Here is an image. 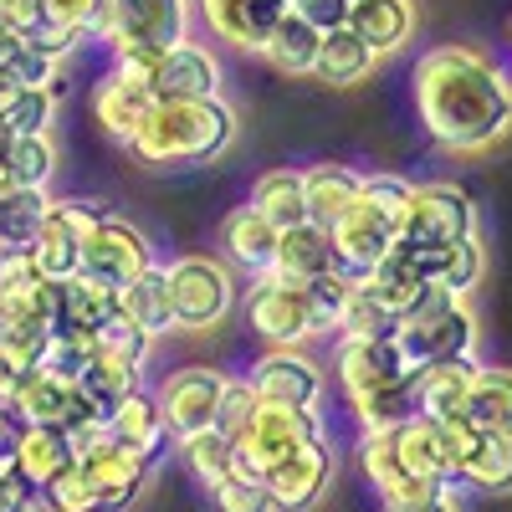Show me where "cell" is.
I'll list each match as a JSON object with an SVG mask.
<instances>
[{
    "instance_id": "obj_43",
    "label": "cell",
    "mask_w": 512,
    "mask_h": 512,
    "mask_svg": "<svg viewBox=\"0 0 512 512\" xmlns=\"http://www.w3.org/2000/svg\"><path fill=\"white\" fill-rule=\"evenodd\" d=\"M93 364V333H72V328H57L47 338V349H41V374H52L62 384H77L82 374H88Z\"/></svg>"
},
{
    "instance_id": "obj_3",
    "label": "cell",
    "mask_w": 512,
    "mask_h": 512,
    "mask_svg": "<svg viewBox=\"0 0 512 512\" xmlns=\"http://www.w3.org/2000/svg\"><path fill=\"white\" fill-rule=\"evenodd\" d=\"M390 338H395V349L410 369L477 359V318H472V308H466V297H456L436 282L420 292V303L395 323Z\"/></svg>"
},
{
    "instance_id": "obj_1",
    "label": "cell",
    "mask_w": 512,
    "mask_h": 512,
    "mask_svg": "<svg viewBox=\"0 0 512 512\" xmlns=\"http://www.w3.org/2000/svg\"><path fill=\"white\" fill-rule=\"evenodd\" d=\"M415 113L441 149L487 154L512 134V77L477 47H431L415 62Z\"/></svg>"
},
{
    "instance_id": "obj_7",
    "label": "cell",
    "mask_w": 512,
    "mask_h": 512,
    "mask_svg": "<svg viewBox=\"0 0 512 512\" xmlns=\"http://www.w3.org/2000/svg\"><path fill=\"white\" fill-rule=\"evenodd\" d=\"M190 16V0H108L98 41L108 47V62L128 52H164L190 36Z\"/></svg>"
},
{
    "instance_id": "obj_55",
    "label": "cell",
    "mask_w": 512,
    "mask_h": 512,
    "mask_svg": "<svg viewBox=\"0 0 512 512\" xmlns=\"http://www.w3.org/2000/svg\"><path fill=\"white\" fill-rule=\"evenodd\" d=\"M21 512H57V507H52V497H47V492H31V497L21 502Z\"/></svg>"
},
{
    "instance_id": "obj_51",
    "label": "cell",
    "mask_w": 512,
    "mask_h": 512,
    "mask_svg": "<svg viewBox=\"0 0 512 512\" xmlns=\"http://www.w3.org/2000/svg\"><path fill=\"white\" fill-rule=\"evenodd\" d=\"M349 6H354V0H287V11L303 16L313 31H338V26H349Z\"/></svg>"
},
{
    "instance_id": "obj_31",
    "label": "cell",
    "mask_w": 512,
    "mask_h": 512,
    "mask_svg": "<svg viewBox=\"0 0 512 512\" xmlns=\"http://www.w3.org/2000/svg\"><path fill=\"white\" fill-rule=\"evenodd\" d=\"M472 374H477V359H451V364H425L415 369V405L425 420H446V415H461V400L472 390Z\"/></svg>"
},
{
    "instance_id": "obj_38",
    "label": "cell",
    "mask_w": 512,
    "mask_h": 512,
    "mask_svg": "<svg viewBox=\"0 0 512 512\" xmlns=\"http://www.w3.org/2000/svg\"><path fill=\"white\" fill-rule=\"evenodd\" d=\"M318 41H323V31H313L303 16H282L277 21V31L267 36V47H262V57L282 72V77H313V62H318Z\"/></svg>"
},
{
    "instance_id": "obj_52",
    "label": "cell",
    "mask_w": 512,
    "mask_h": 512,
    "mask_svg": "<svg viewBox=\"0 0 512 512\" xmlns=\"http://www.w3.org/2000/svg\"><path fill=\"white\" fill-rule=\"evenodd\" d=\"M0 26L16 31V36H36L47 26V6H41V0H0Z\"/></svg>"
},
{
    "instance_id": "obj_48",
    "label": "cell",
    "mask_w": 512,
    "mask_h": 512,
    "mask_svg": "<svg viewBox=\"0 0 512 512\" xmlns=\"http://www.w3.org/2000/svg\"><path fill=\"white\" fill-rule=\"evenodd\" d=\"M41 6H47V26H62L82 41H98L108 16V0H41Z\"/></svg>"
},
{
    "instance_id": "obj_20",
    "label": "cell",
    "mask_w": 512,
    "mask_h": 512,
    "mask_svg": "<svg viewBox=\"0 0 512 512\" xmlns=\"http://www.w3.org/2000/svg\"><path fill=\"white\" fill-rule=\"evenodd\" d=\"M359 466H364V482L379 492V502L390 507V502H415V497H431V492H451V487H431V482H420L410 466L400 461L395 451V436L390 431H364L359 441Z\"/></svg>"
},
{
    "instance_id": "obj_45",
    "label": "cell",
    "mask_w": 512,
    "mask_h": 512,
    "mask_svg": "<svg viewBox=\"0 0 512 512\" xmlns=\"http://www.w3.org/2000/svg\"><path fill=\"white\" fill-rule=\"evenodd\" d=\"M333 328H338V338H390L395 333V313H384L374 297L359 287V277H354V292L344 297Z\"/></svg>"
},
{
    "instance_id": "obj_42",
    "label": "cell",
    "mask_w": 512,
    "mask_h": 512,
    "mask_svg": "<svg viewBox=\"0 0 512 512\" xmlns=\"http://www.w3.org/2000/svg\"><path fill=\"white\" fill-rule=\"evenodd\" d=\"M461 482L477 487V492H492V497H507L512 492V436H482V446L466 461Z\"/></svg>"
},
{
    "instance_id": "obj_46",
    "label": "cell",
    "mask_w": 512,
    "mask_h": 512,
    "mask_svg": "<svg viewBox=\"0 0 512 512\" xmlns=\"http://www.w3.org/2000/svg\"><path fill=\"white\" fill-rule=\"evenodd\" d=\"M210 502H216V512H277L272 497H267V482L262 477H246V472H231L226 482L205 487Z\"/></svg>"
},
{
    "instance_id": "obj_19",
    "label": "cell",
    "mask_w": 512,
    "mask_h": 512,
    "mask_svg": "<svg viewBox=\"0 0 512 512\" xmlns=\"http://www.w3.org/2000/svg\"><path fill=\"white\" fill-rule=\"evenodd\" d=\"M16 415H21V425H77V420H88V415H98L88 400H82V390L77 384H62V379H52V374H26L21 384H16V395L6 400Z\"/></svg>"
},
{
    "instance_id": "obj_14",
    "label": "cell",
    "mask_w": 512,
    "mask_h": 512,
    "mask_svg": "<svg viewBox=\"0 0 512 512\" xmlns=\"http://www.w3.org/2000/svg\"><path fill=\"white\" fill-rule=\"evenodd\" d=\"M77 466H82V472H88V482L98 487L103 512H123L128 502L144 492V482H149V472H154V456H144V451H134V446L103 436L93 451L77 456Z\"/></svg>"
},
{
    "instance_id": "obj_4",
    "label": "cell",
    "mask_w": 512,
    "mask_h": 512,
    "mask_svg": "<svg viewBox=\"0 0 512 512\" xmlns=\"http://www.w3.org/2000/svg\"><path fill=\"white\" fill-rule=\"evenodd\" d=\"M169 272V303H175V328L180 333H210L221 328L236 303H241V287H236V272L221 256H175L164 267Z\"/></svg>"
},
{
    "instance_id": "obj_33",
    "label": "cell",
    "mask_w": 512,
    "mask_h": 512,
    "mask_svg": "<svg viewBox=\"0 0 512 512\" xmlns=\"http://www.w3.org/2000/svg\"><path fill=\"white\" fill-rule=\"evenodd\" d=\"M221 246H226V256L241 272L262 277L272 267V251H277V226L267 216H256L251 205H241V210H231L226 226H221Z\"/></svg>"
},
{
    "instance_id": "obj_21",
    "label": "cell",
    "mask_w": 512,
    "mask_h": 512,
    "mask_svg": "<svg viewBox=\"0 0 512 512\" xmlns=\"http://www.w3.org/2000/svg\"><path fill=\"white\" fill-rule=\"evenodd\" d=\"M333 267H338L333 262V236L323 226L303 221V226L277 231V251H272V267H267L272 277H282V282H313V277H323Z\"/></svg>"
},
{
    "instance_id": "obj_54",
    "label": "cell",
    "mask_w": 512,
    "mask_h": 512,
    "mask_svg": "<svg viewBox=\"0 0 512 512\" xmlns=\"http://www.w3.org/2000/svg\"><path fill=\"white\" fill-rule=\"evenodd\" d=\"M384 512H456L451 492H431V497H415V502H390Z\"/></svg>"
},
{
    "instance_id": "obj_30",
    "label": "cell",
    "mask_w": 512,
    "mask_h": 512,
    "mask_svg": "<svg viewBox=\"0 0 512 512\" xmlns=\"http://www.w3.org/2000/svg\"><path fill=\"white\" fill-rule=\"evenodd\" d=\"M108 313H118V287L77 272L67 282H57V328H72V333H93ZM52 328V333H57Z\"/></svg>"
},
{
    "instance_id": "obj_39",
    "label": "cell",
    "mask_w": 512,
    "mask_h": 512,
    "mask_svg": "<svg viewBox=\"0 0 512 512\" xmlns=\"http://www.w3.org/2000/svg\"><path fill=\"white\" fill-rule=\"evenodd\" d=\"M149 349H154V338L134 323V318H123V313H108L98 328H93V354L118 364V369H144L149 364Z\"/></svg>"
},
{
    "instance_id": "obj_17",
    "label": "cell",
    "mask_w": 512,
    "mask_h": 512,
    "mask_svg": "<svg viewBox=\"0 0 512 512\" xmlns=\"http://www.w3.org/2000/svg\"><path fill=\"white\" fill-rule=\"evenodd\" d=\"M149 98H221V62L205 41H175L164 47L149 77Z\"/></svg>"
},
{
    "instance_id": "obj_16",
    "label": "cell",
    "mask_w": 512,
    "mask_h": 512,
    "mask_svg": "<svg viewBox=\"0 0 512 512\" xmlns=\"http://www.w3.org/2000/svg\"><path fill=\"white\" fill-rule=\"evenodd\" d=\"M190 6L216 41H231V47L256 57H262L277 21L287 16V0H190Z\"/></svg>"
},
{
    "instance_id": "obj_15",
    "label": "cell",
    "mask_w": 512,
    "mask_h": 512,
    "mask_svg": "<svg viewBox=\"0 0 512 512\" xmlns=\"http://www.w3.org/2000/svg\"><path fill=\"white\" fill-rule=\"evenodd\" d=\"M149 262H154L149 236H144L139 226L118 221V216H108V221L88 236V246H82V272L98 277V282H108V287L134 282Z\"/></svg>"
},
{
    "instance_id": "obj_35",
    "label": "cell",
    "mask_w": 512,
    "mask_h": 512,
    "mask_svg": "<svg viewBox=\"0 0 512 512\" xmlns=\"http://www.w3.org/2000/svg\"><path fill=\"white\" fill-rule=\"evenodd\" d=\"M349 410L359 420V431H400L405 420L420 415V405H415V374H400L390 384H379V390L354 395Z\"/></svg>"
},
{
    "instance_id": "obj_22",
    "label": "cell",
    "mask_w": 512,
    "mask_h": 512,
    "mask_svg": "<svg viewBox=\"0 0 512 512\" xmlns=\"http://www.w3.org/2000/svg\"><path fill=\"white\" fill-rule=\"evenodd\" d=\"M72 461H77V451H72V441H67L62 425H26L21 441H16V456H11L16 477H21L31 492H41L47 482H57Z\"/></svg>"
},
{
    "instance_id": "obj_44",
    "label": "cell",
    "mask_w": 512,
    "mask_h": 512,
    "mask_svg": "<svg viewBox=\"0 0 512 512\" xmlns=\"http://www.w3.org/2000/svg\"><path fill=\"white\" fill-rule=\"evenodd\" d=\"M431 282L446 287V292H456V297L472 292V287L482 282V246H477V236H472V241H456V246H446V251H436Z\"/></svg>"
},
{
    "instance_id": "obj_29",
    "label": "cell",
    "mask_w": 512,
    "mask_h": 512,
    "mask_svg": "<svg viewBox=\"0 0 512 512\" xmlns=\"http://www.w3.org/2000/svg\"><path fill=\"white\" fill-rule=\"evenodd\" d=\"M103 420H108V436H113V441L134 446V451H144V456H159L164 441H169V425H164V415H159V400L144 395V390H128Z\"/></svg>"
},
{
    "instance_id": "obj_24",
    "label": "cell",
    "mask_w": 512,
    "mask_h": 512,
    "mask_svg": "<svg viewBox=\"0 0 512 512\" xmlns=\"http://www.w3.org/2000/svg\"><path fill=\"white\" fill-rule=\"evenodd\" d=\"M349 31L364 41L374 57H390L415 36V6L410 0H354L349 6Z\"/></svg>"
},
{
    "instance_id": "obj_28",
    "label": "cell",
    "mask_w": 512,
    "mask_h": 512,
    "mask_svg": "<svg viewBox=\"0 0 512 512\" xmlns=\"http://www.w3.org/2000/svg\"><path fill=\"white\" fill-rule=\"evenodd\" d=\"M390 436H395L400 461L410 466L420 482H431V487H451V482H456L451 456H446V441H441V420L415 415V420H405L400 431H390Z\"/></svg>"
},
{
    "instance_id": "obj_40",
    "label": "cell",
    "mask_w": 512,
    "mask_h": 512,
    "mask_svg": "<svg viewBox=\"0 0 512 512\" xmlns=\"http://www.w3.org/2000/svg\"><path fill=\"white\" fill-rule=\"evenodd\" d=\"M47 205H52L47 190H11V195H0V251L31 246L41 221H47Z\"/></svg>"
},
{
    "instance_id": "obj_10",
    "label": "cell",
    "mask_w": 512,
    "mask_h": 512,
    "mask_svg": "<svg viewBox=\"0 0 512 512\" xmlns=\"http://www.w3.org/2000/svg\"><path fill=\"white\" fill-rule=\"evenodd\" d=\"M221 384H226V374L210 369V364H185V369L169 374L159 390H154L159 415H164V425H169V436L185 441V436L205 431V425H216Z\"/></svg>"
},
{
    "instance_id": "obj_27",
    "label": "cell",
    "mask_w": 512,
    "mask_h": 512,
    "mask_svg": "<svg viewBox=\"0 0 512 512\" xmlns=\"http://www.w3.org/2000/svg\"><path fill=\"white\" fill-rule=\"evenodd\" d=\"M359 185H364V175H359V169H349V164H308V169H303L308 221L328 231V226L359 200Z\"/></svg>"
},
{
    "instance_id": "obj_8",
    "label": "cell",
    "mask_w": 512,
    "mask_h": 512,
    "mask_svg": "<svg viewBox=\"0 0 512 512\" xmlns=\"http://www.w3.org/2000/svg\"><path fill=\"white\" fill-rule=\"evenodd\" d=\"M323 436L318 410H287V405H256L246 420V431L231 441L236 446V472L246 477H267L277 461H287L297 446H308Z\"/></svg>"
},
{
    "instance_id": "obj_36",
    "label": "cell",
    "mask_w": 512,
    "mask_h": 512,
    "mask_svg": "<svg viewBox=\"0 0 512 512\" xmlns=\"http://www.w3.org/2000/svg\"><path fill=\"white\" fill-rule=\"evenodd\" d=\"M246 205L256 210V216H267L277 231L303 226V221H308V205H303V169H267V175H256Z\"/></svg>"
},
{
    "instance_id": "obj_5",
    "label": "cell",
    "mask_w": 512,
    "mask_h": 512,
    "mask_svg": "<svg viewBox=\"0 0 512 512\" xmlns=\"http://www.w3.org/2000/svg\"><path fill=\"white\" fill-rule=\"evenodd\" d=\"M246 323H251V333L267 338V349H303L308 338L328 333L308 282H282L272 272H262L251 282V292H246Z\"/></svg>"
},
{
    "instance_id": "obj_12",
    "label": "cell",
    "mask_w": 512,
    "mask_h": 512,
    "mask_svg": "<svg viewBox=\"0 0 512 512\" xmlns=\"http://www.w3.org/2000/svg\"><path fill=\"white\" fill-rule=\"evenodd\" d=\"M251 390L262 405H287V410H318L323 400V369L303 349H267L251 364Z\"/></svg>"
},
{
    "instance_id": "obj_6",
    "label": "cell",
    "mask_w": 512,
    "mask_h": 512,
    "mask_svg": "<svg viewBox=\"0 0 512 512\" xmlns=\"http://www.w3.org/2000/svg\"><path fill=\"white\" fill-rule=\"evenodd\" d=\"M477 236V205L461 185H410L395 246L405 251H446Z\"/></svg>"
},
{
    "instance_id": "obj_13",
    "label": "cell",
    "mask_w": 512,
    "mask_h": 512,
    "mask_svg": "<svg viewBox=\"0 0 512 512\" xmlns=\"http://www.w3.org/2000/svg\"><path fill=\"white\" fill-rule=\"evenodd\" d=\"M262 482H267V497H272L277 512H308V507H318L328 482H333V446L323 436L308 441V446H297L287 461L272 466Z\"/></svg>"
},
{
    "instance_id": "obj_25",
    "label": "cell",
    "mask_w": 512,
    "mask_h": 512,
    "mask_svg": "<svg viewBox=\"0 0 512 512\" xmlns=\"http://www.w3.org/2000/svg\"><path fill=\"white\" fill-rule=\"evenodd\" d=\"M359 287L374 297V303L384 308V313H395V323L420 303V292L431 287L425 282V272H420V262L410 251H400V246H390V256H384V262L374 267V272H364L359 277Z\"/></svg>"
},
{
    "instance_id": "obj_9",
    "label": "cell",
    "mask_w": 512,
    "mask_h": 512,
    "mask_svg": "<svg viewBox=\"0 0 512 512\" xmlns=\"http://www.w3.org/2000/svg\"><path fill=\"white\" fill-rule=\"evenodd\" d=\"M108 221V205L98 200H52L47 205V221H41L36 241L26 246L36 272L47 282H67L82 272V246H88V236Z\"/></svg>"
},
{
    "instance_id": "obj_56",
    "label": "cell",
    "mask_w": 512,
    "mask_h": 512,
    "mask_svg": "<svg viewBox=\"0 0 512 512\" xmlns=\"http://www.w3.org/2000/svg\"><path fill=\"white\" fill-rule=\"evenodd\" d=\"M6 139H11V134H6V123H0V149H6Z\"/></svg>"
},
{
    "instance_id": "obj_2",
    "label": "cell",
    "mask_w": 512,
    "mask_h": 512,
    "mask_svg": "<svg viewBox=\"0 0 512 512\" xmlns=\"http://www.w3.org/2000/svg\"><path fill=\"white\" fill-rule=\"evenodd\" d=\"M236 144V108L226 98H154L134 144L139 164H210Z\"/></svg>"
},
{
    "instance_id": "obj_37",
    "label": "cell",
    "mask_w": 512,
    "mask_h": 512,
    "mask_svg": "<svg viewBox=\"0 0 512 512\" xmlns=\"http://www.w3.org/2000/svg\"><path fill=\"white\" fill-rule=\"evenodd\" d=\"M0 169L11 175L16 190H47L57 175V144L52 134H16L0 149Z\"/></svg>"
},
{
    "instance_id": "obj_32",
    "label": "cell",
    "mask_w": 512,
    "mask_h": 512,
    "mask_svg": "<svg viewBox=\"0 0 512 512\" xmlns=\"http://www.w3.org/2000/svg\"><path fill=\"white\" fill-rule=\"evenodd\" d=\"M461 415L482 436H512V369H482L472 374V390L461 400Z\"/></svg>"
},
{
    "instance_id": "obj_47",
    "label": "cell",
    "mask_w": 512,
    "mask_h": 512,
    "mask_svg": "<svg viewBox=\"0 0 512 512\" xmlns=\"http://www.w3.org/2000/svg\"><path fill=\"white\" fill-rule=\"evenodd\" d=\"M256 405H262V400H256L251 379H246V374H226V384H221V405H216V431L236 441V436L246 431V420L256 415Z\"/></svg>"
},
{
    "instance_id": "obj_53",
    "label": "cell",
    "mask_w": 512,
    "mask_h": 512,
    "mask_svg": "<svg viewBox=\"0 0 512 512\" xmlns=\"http://www.w3.org/2000/svg\"><path fill=\"white\" fill-rule=\"evenodd\" d=\"M21 431H26V425H21V415H16L6 400H0V461H11V456H16V441H21Z\"/></svg>"
},
{
    "instance_id": "obj_49",
    "label": "cell",
    "mask_w": 512,
    "mask_h": 512,
    "mask_svg": "<svg viewBox=\"0 0 512 512\" xmlns=\"http://www.w3.org/2000/svg\"><path fill=\"white\" fill-rule=\"evenodd\" d=\"M41 492L52 497V507H57V512H103V497H98V487L88 482V472H82L77 461L67 466V472H62L57 482H47V487H41Z\"/></svg>"
},
{
    "instance_id": "obj_11",
    "label": "cell",
    "mask_w": 512,
    "mask_h": 512,
    "mask_svg": "<svg viewBox=\"0 0 512 512\" xmlns=\"http://www.w3.org/2000/svg\"><path fill=\"white\" fill-rule=\"evenodd\" d=\"M328 236H333V262H338V272L364 277V272H374L384 256H390V246H395V236H400V221L384 216L379 205H369V200L359 195L344 216L328 226Z\"/></svg>"
},
{
    "instance_id": "obj_23",
    "label": "cell",
    "mask_w": 512,
    "mask_h": 512,
    "mask_svg": "<svg viewBox=\"0 0 512 512\" xmlns=\"http://www.w3.org/2000/svg\"><path fill=\"white\" fill-rule=\"evenodd\" d=\"M88 103H93V118L103 123V134L128 149L154 98H149V88H134V82H123V77L108 67V72L93 82V98H88Z\"/></svg>"
},
{
    "instance_id": "obj_26",
    "label": "cell",
    "mask_w": 512,
    "mask_h": 512,
    "mask_svg": "<svg viewBox=\"0 0 512 512\" xmlns=\"http://www.w3.org/2000/svg\"><path fill=\"white\" fill-rule=\"evenodd\" d=\"M118 313L134 318L149 338L175 333V303H169V272L159 262H149L134 282L118 287Z\"/></svg>"
},
{
    "instance_id": "obj_50",
    "label": "cell",
    "mask_w": 512,
    "mask_h": 512,
    "mask_svg": "<svg viewBox=\"0 0 512 512\" xmlns=\"http://www.w3.org/2000/svg\"><path fill=\"white\" fill-rule=\"evenodd\" d=\"M441 441H446V456H451V472H456V482H461L466 461H472V451L482 446V431H477L466 415H446V420H441Z\"/></svg>"
},
{
    "instance_id": "obj_18",
    "label": "cell",
    "mask_w": 512,
    "mask_h": 512,
    "mask_svg": "<svg viewBox=\"0 0 512 512\" xmlns=\"http://www.w3.org/2000/svg\"><path fill=\"white\" fill-rule=\"evenodd\" d=\"M333 369H338V384H344V395H364V390H379V384H390L400 374H415L395 338H338V354H333Z\"/></svg>"
},
{
    "instance_id": "obj_41",
    "label": "cell",
    "mask_w": 512,
    "mask_h": 512,
    "mask_svg": "<svg viewBox=\"0 0 512 512\" xmlns=\"http://www.w3.org/2000/svg\"><path fill=\"white\" fill-rule=\"evenodd\" d=\"M180 456H185L190 477H195L200 487H216V482H226V477L236 472V446H231V436L216 431V425H205V431L185 436V441H180Z\"/></svg>"
},
{
    "instance_id": "obj_34",
    "label": "cell",
    "mask_w": 512,
    "mask_h": 512,
    "mask_svg": "<svg viewBox=\"0 0 512 512\" xmlns=\"http://www.w3.org/2000/svg\"><path fill=\"white\" fill-rule=\"evenodd\" d=\"M374 62H379V57L364 47V41H359L349 26H338V31H323V41H318L313 77L328 82V88H359V82H369Z\"/></svg>"
}]
</instances>
